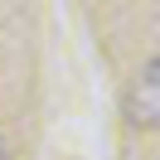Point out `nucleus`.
I'll return each mask as SVG.
<instances>
[{"instance_id": "1", "label": "nucleus", "mask_w": 160, "mask_h": 160, "mask_svg": "<svg viewBox=\"0 0 160 160\" xmlns=\"http://www.w3.org/2000/svg\"><path fill=\"white\" fill-rule=\"evenodd\" d=\"M126 121L136 131H155V121H160V63L155 58L141 63L136 82L126 92Z\"/></svg>"}, {"instance_id": "2", "label": "nucleus", "mask_w": 160, "mask_h": 160, "mask_svg": "<svg viewBox=\"0 0 160 160\" xmlns=\"http://www.w3.org/2000/svg\"><path fill=\"white\" fill-rule=\"evenodd\" d=\"M0 160H10V146H5V136H0Z\"/></svg>"}]
</instances>
